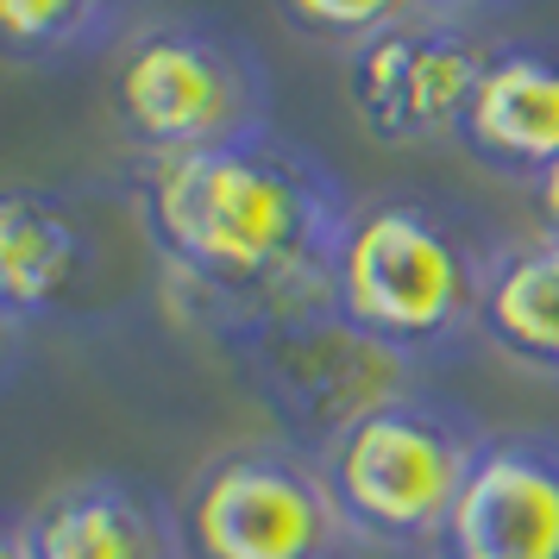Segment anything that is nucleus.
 I'll return each instance as SVG.
<instances>
[{
  "mask_svg": "<svg viewBox=\"0 0 559 559\" xmlns=\"http://www.w3.org/2000/svg\"><path fill=\"white\" fill-rule=\"evenodd\" d=\"M132 202L170 302L227 346L340 314V246L358 195L277 127L214 152L139 157Z\"/></svg>",
  "mask_w": 559,
  "mask_h": 559,
  "instance_id": "obj_1",
  "label": "nucleus"
},
{
  "mask_svg": "<svg viewBox=\"0 0 559 559\" xmlns=\"http://www.w3.org/2000/svg\"><path fill=\"white\" fill-rule=\"evenodd\" d=\"M503 246L497 221L453 195L371 189L353 202L340 246V314L408 365L459 358L484 340V296Z\"/></svg>",
  "mask_w": 559,
  "mask_h": 559,
  "instance_id": "obj_2",
  "label": "nucleus"
},
{
  "mask_svg": "<svg viewBox=\"0 0 559 559\" xmlns=\"http://www.w3.org/2000/svg\"><path fill=\"white\" fill-rule=\"evenodd\" d=\"M484 440L490 428L453 396L403 390L358 415L346 433H333L314 459L365 547L433 559L453 534V509Z\"/></svg>",
  "mask_w": 559,
  "mask_h": 559,
  "instance_id": "obj_3",
  "label": "nucleus"
},
{
  "mask_svg": "<svg viewBox=\"0 0 559 559\" xmlns=\"http://www.w3.org/2000/svg\"><path fill=\"white\" fill-rule=\"evenodd\" d=\"M107 107L139 157L214 152L271 127V63L214 13H157L114 51Z\"/></svg>",
  "mask_w": 559,
  "mask_h": 559,
  "instance_id": "obj_4",
  "label": "nucleus"
},
{
  "mask_svg": "<svg viewBox=\"0 0 559 559\" xmlns=\"http://www.w3.org/2000/svg\"><path fill=\"white\" fill-rule=\"evenodd\" d=\"M177 528L189 559H358L365 540L353 534L333 497L321 459L264 433L214 453L182 484Z\"/></svg>",
  "mask_w": 559,
  "mask_h": 559,
  "instance_id": "obj_5",
  "label": "nucleus"
},
{
  "mask_svg": "<svg viewBox=\"0 0 559 559\" xmlns=\"http://www.w3.org/2000/svg\"><path fill=\"white\" fill-rule=\"evenodd\" d=\"M239 353H246V378L258 383L277 433L308 453H321L333 433H346L378 403L415 390V371H421L403 353L378 346L371 333H358L346 314L258 333Z\"/></svg>",
  "mask_w": 559,
  "mask_h": 559,
  "instance_id": "obj_6",
  "label": "nucleus"
},
{
  "mask_svg": "<svg viewBox=\"0 0 559 559\" xmlns=\"http://www.w3.org/2000/svg\"><path fill=\"white\" fill-rule=\"evenodd\" d=\"M484 51L465 20L415 13L353 51V107L378 145H440L459 139L478 88Z\"/></svg>",
  "mask_w": 559,
  "mask_h": 559,
  "instance_id": "obj_7",
  "label": "nucleus"
},
{
  "mask_svg": "<svg viewBox=\"0 0 559 559\" xmlns=\"http://www.w3.org/2000/svg\"><path fill=\"white\" fill-rule=\"evenodd\" d=\"M447 547L465 559H559V433L490 428Z\"/></svg>",
  "mask_w": 559,
  "mask_h": 559,
  "instance_id": "obj_8",
  "label": "nucleus"
},
{
  "mask_svg": "<svg viewBox=\"0 0 559 559\" xmlns=\"http://www.w3.org/2000/svg\"><path fill=\"white\" fill-rule=\"evenodd\" d=\"M459 145L497 177L540 182L559 164V38H503L484 51Z\"/></svg>",
  "mask_w": 559,
  "mask_h": 559,
  "instance_id": "obj_9",
  "label": "nucleus"
},
{
  "mask_svg": "<svg viewBox=\"0 0 559 559\" xmlns=\"http://www.w3.org/2000/svg\"><path fill=\"white\" fill-rule=\"evenodd\" d=\"M26 515L38 559H189L177 503L127 472H82L45 490Z\"/></svg>",
  "mask_w": 559,
  "mask_h": 559,
  "instance_id": "obj_10",
  "label": "nucleus"
},
{
  "mask_svg": "<svg viewBox=\"0 0 559 559\" xmlns=\"http://www.w3.org/2000/svg\"><path fill=\"white\" fill-rule=\"evenodd\" d=\"M88 227L76 202L45 182H13L0 195V321L20 333L26 321H51L88 277Z\"/></svg>",
  "mask_w": 559,
  "mask_h": 559,
  "instance_id": "obj_11",
  "label": "nucleus"
},
{
  "mask_svg": "<svg viewBox=\"0 0 559 559\" xmlns=\"http://www.w3.org/2000/svg\"><path fill=\"white\" fill-rule=\"evenodd\" d=\"M484 340L515 365L559 378V233L503 246L484 296Z\"/></svg>",
  "mask_w": 559,
  "mask_h": 559,
  "instance_id": "obj_12",
  "label": "nucleus"
},
{
  "mask_svg": "<svg viewBox=\"0 0 559 559\" xmlns=\"http://www.w3.org/2000/svg\"><path fill=\"white\" fill-rule=\"evenodd\" d=\"M139 0H0V45L13 63L63 70L82 57L120 51Z\"/></svg>",
  "mask_w": 559,
  "mask_h": 559,
  "instance_id": "obj_13",
  "label": "nucleus"
},
{
  "mask_svg": "<svg viewBox=\"0 0 559 559\" xmlns=\"http://www.w3.org/2000/svg\"><path fill=\"white\" fill-rule=\"evenodd\" d=\"M283 26L314 38V45H340V51H358L371 45L378 32L403 26L415 13H428V0H277Z\"/></svg>",
  "mask_w": 559,
  "mask_h": 559,
  "instance_id": "obj_14",
  "label": "nucleus"
},
{
  "mask_svg": "<svg viewBox=\"0 0 559 559\" xmlns=\"http://www.w3.org/2000/svg\"><path fill=\"white\" fill-rule=\"evenodd\" d=\"M0 559H38V540H32V515L20 509L13 522H7V534H0Z\"/></svg>",
  "mask_w": 559,
  "mask_h": 559,
  "instance_id": "obj_15",
  "label": "nucleus"
},
{
  "mask_svg": "<svg viewBox=\"0 0 559 559\" xmlns=\"http://www.w3.org/2000/svg\"><path fill=\"white\" fill-rule=\"evenodd\" d=\"M534 202H540V221H547V233H559V164H554L540 182H534Z\"/></svg>",
  "mask_w": 559,
  "mask_h": 559,
  "instance_id": "obj_16",
  "label": "nucleus"
},
{
  "mask_svg": "<svg viewBox=\"0 0 559 559\" xmlns=\"http://www.w3.org/2000/svg\"><path fill=\"white\" fill-rule=\"evenodd\" d=\"M497 7H515V0H428V13H447V20H472V13H497Z\"/></svg>",
  "mask_w": 559,
  "mask_h": 559,
  "instance_id": "obj_17",
  "label": "nucleus"
},
{
  "mask_svg": "<svg viewBox=\"0 0 559 559\" xmlns=\"http://www.w3.org/2000/svg\"><path fill=\"white\" fill-rule=\"evenodd\" d=\"M433 559H465V554H453V547H440V554H433Z\"/></svg>",
  "mask_w": 559,
  "mask_h": 559,
  "instance_id": "obj_18",
  "label": "nucleus"
}]
</instances>
